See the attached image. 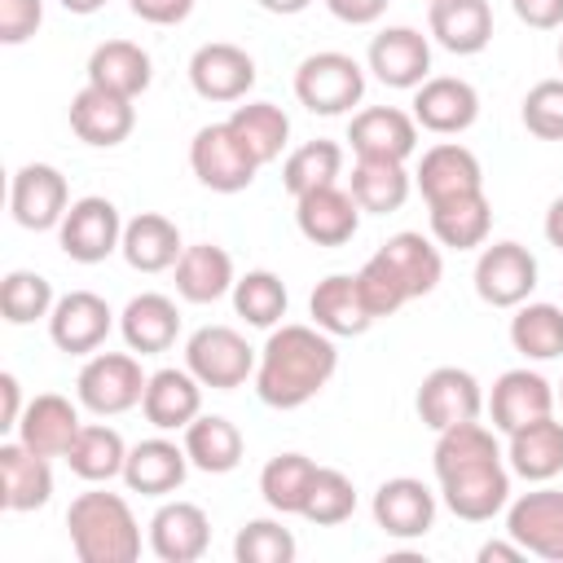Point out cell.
<instances>
[{
    "instance_id": "cell-60",
    "label": "cell",
    "mask_w": 563,
    "mask_h": 563,
    "mask_svg": "<svg viewBox=\"0 0 563 563\" xmlns=\"http://www.w3.org/2000/svg\"><path fill=\"white\" fill-rule=\"evenodd\" d=\"M554 396H559V405H563V383H559V391H554Z\"/></svg>"
},
{
    "instance_id": "cell-15",
    "label": "cell",
    "mask_w": 563,
    "mask_h": 563,
    "mask_svg": "<svg viewBox=\"0 0 563 563\" xmlns=\"http://www.w3.org/2000/svg\"><path fill=\"white\" fill-rule=\"evenodd\" d=\"M435 506H440V497H435L422 479H413V475L383 479L378 493H374V501H369L374 523H378L387 537H396V541H418V537H427V532L435 528Z\"/></svg>"
},
{
    "instance_id": "cell-53",
    "label": "cell",
    "mask_w": 563,
    "mask_h": 563,
    "mask_svg": "<svg viewBox=\"0 0 563 563\" xmlns=\"http://www.w3.org/2000/svg\"><path fill=\"white\" fill-rule=\"evenodd\" d=\"M387 4H391V0H325V9H330L339 22H347V26H369V22H378V18L387 13Z\"/></svg>"
},
{
    "instance_id": "cell-8",
    "label": "cell",
    "mask_w": 563,
    "mask_h": 563,
    "mask_svg": "<svg viewBox=\"0 0 563 563\" xmlns=\"http://www.w3.org/2000/svg\"><path fill=\"white\" fill-rule=\"evenodd\" d=\"M189 167H194L198 185H207L211 194H242L255 180V172H260V163L233 136L229 123H207V128L194 132V141H189Z\"/></svg>"
},
{
    "instance_id": "cell-4",
    "label": "cell",
    "mask_w": 563,
    "mask_h": 563,
    "mask_svg": "<svg viewBox=\"0 0 563 563\" xmlns=\"http://www.w3.org/2000/svg\"><path fill=\"white\" fill-rule=\"evenodd\" d=\"M295 97L303 110L312 114H347L352 106H361L365 97V66L339 48H321V53H308L299 66H295Z\"/></svg>"
},
{
    "instance_id": "cell-49",
    "label": "cell",
    "mask_w": 563,
    "mask_h": 563,
    "mask_svg": "<svg viewBox=\"0 0 563 563\" xmlns=\"http://www.w3.org/2000/svg\"><path fill=\"white\" fill-rule=\"evenodd\" d=\"M519 119L537 141H563V79L532 84L519 106Z\"/></svg>"
},
{
    "instance_id": "cell-1",
    "label": "cell",
    "mask_w": 563,
    "mask_h": 563,
    "mask_svg": "<svg viewBox=\"0 0 563 563\" xmlns=\"http://www.w3.org/2000/svg\"><path fill=\"white\" fill-rule=\"evenodd\" d=\"M339 369L334 334L321 325L282 321L268 330L260 361H255V396L268 409H299L308 405Z\"/></svg>"
},
{
    "instance_id": "cell-59",
    "label": "cell",
    "mask_w": 563,
    "mask_h": 563,
    "mask_svg": "<svg viewBox=\"0 0 563 563\" xmlns=\"http://www.w3.org/2000/svg\"><path fill=\"white\" fill-rule=\"evenodd\" d=\"M563 31V26H559ZM559 70H563V35H559Z\"/></svg>"
},
{
    "instance_id": "cell-29",
    "label": "cell",
    "mask_w": 563,
    "mask_h": 563,
    "mask_svg": "<svg viewBox=\"0 0 563 563\" xmlns=\"http://www.w3.org/2000/svg\"><path fill=\"white\" fill-rule=\"evenodd\" d=\"M506 466H510V475H519L528 484H550L554 475H563V422L554 413H545V418L510 431Z\"/></svg>"
},
{
    "instance_id": "cell-13",
    "label": "cell",
    "mask_w": 563,
    "mask_h": 563,
    "mask_svg": "<svg viewBox=\"0 0 563 563\" xmlns=\"http://www.w3.org/2000/svg\"><path fill=\"white\" fill-rule=\"evenodd\" d=\"M114 330V312L97 290H66L48 312V339L66 356H92Z\"/></svg>"
},
{
    "instance_id": "cell-32",
    "label": "cell",
    "mask_w": 563,
    "mask_h": 563,
    "mask_svg": "<svg viewBox=\"0 0 563 563\" xmlns=\"http://www.w3.org/2000/svg\"><path fill=\"white\" fill-rule=\"evenodd\" d=\"M176 295L185 303H216L224 295H233V255L216 242H194L180 251L176 260Z\"/></svg>"
},
{
    "instance_id": "cell-28",
    "label": "cell",
    "mask_w": 563,
    "mask_h": 563,
    "mask_svg": "<svg viewBox=\"0 0 563 563\" xmlns=\"http://www.w3.org/2000/svg\"><path fill=\"white\" fill-rule=\"evenodd\" d=\"M308 317H312V325H321L334 339H356V334H365L374 325V312L361 299L356 273H330V277H321L312 286V295H308Z\"/></svg>"
},
{
    "instance_id": "cell-43",
    "label": "cell",
    "mask_w": 563,
    "mask_h": 563,
    "mask_svg": "<svg viewBox=\"0 0 563 563\" xmlns=\"http://www.w3.org/2000/svg\"><path fill=\"white\" fill-rule=\"evenodd\" d=\"M286 303H290L286 282H282L277 273H268V268H251V273H242V277L233 282V312H238L246 325H255V330L282 325Z\"/></svg>"
},
{
    "instance_id": "cell-16",
    "label": "cell",
    "mask_w": 563,
    "mask_h": 563,
    "mask_svg": "<svg viewBox=\"0 0 563 563\" xmlns=\"http://www.w3.org/2000/svg\"><path fill=\"white\" fill-rule=\"evenodd\" d=\"M365 62L378 84L413 92L422 79H431V40L418 26H383L369 40Z\"/></svg>"
},
{
    "instance_id": "cell-41",
    "label": "cell",
    "mask_w": 563,
    "mask_h": 563,
    "mask_svg": "<svg viewBox=\"0 0 563 563\" xmlns=\"http://www.w3.org/2000/svg\"><path fill=\"white\" fill-rule=\"evenodd\" d=\"M510 347L528 361H554L563 356V308L545 299H523L510 317Z\"/></svg>"
},
{
    "instance_id": "cell-61",
    "label": "cell",
    "mask_w": 563,
    "mask_h": 563,
    "mask_svg": "<svg viewBox=\"0 0 563 563\" xmlns=\"http://www.w3.org/2000/svg\"><path fill=\"white\" fill-rule=\"evenodd\" d=\"M427 4H431V0H427Z\"/></svg>"
},
{
    "instance_id": "cell-9",
    "label": "cell",
    "mask_w": 563,
    "mask_h": 563,
    "mask_svg": "<svg viewBox=\"0 0 563 563\" xmlns=\"http://www.w3.org/2000/svg\"><path fill=\"white\" fill-rule=\"evenodd\" d=\"M537 255L523 242H493L475 260V295L488 308H519L537 290Z\"/></svg>"
},
{
    "instance_id": "cell-23",
    "label": "cell",
    "mask_w": 563,
    "mask_h": 563,
    "mask_svg": "<svg viewBox=\"0 0 563 563\" xmlns=\"http://www.w3.org/2000/svg\"><path fill=\"white\" fill-rule=\"evenodd\" d=\"M295 224L312 246H343L361 229V207L347 189L321 185L295 198Z\"/></svg>"
},
{
    "instance_id": "cell-50",
    "label": "cell",
    "mask_w": 563,
    "mask_h": 563,
    "mask_svg": "<svg viewBox=\"0 0 563 563\" xmlns=\"http://www.w3.org/2000/svg\"><path fill=\"white\" fill-rule=\"evenodd\" d=\"M44 22V0H0V44H26Z\"/></svg>"
},
{
    "instance_id": "cell-19",
    "label": "cell",
    "mask_w": 563,
    "mask_h": 563,
    "mask_svg": "<svg viewBox=\"0 0 563 563\" xmlns=\"http://www.w3.org/2000/svg\"><path fill=\"white\" fill-rule=\"evenodd\" d=\"M347 141L356 158H391L405 163L418 150V119L396 106H365L347 123Z\"/></svg>"
},
{
    "instance_id": "cell-58",
    "label": "cell",
    "mask_w": 563,
    "mask_h": 563,
    "mask_svg": "<svg viewBox=\"0 0 563 563\" xmlns=\"http://www.w3.org/2000/svg\"><path fill=\"white\" fill-rule=\"evenodd\" d=\"M57 4H62L66 13H79V18H88V13H97L106 0H57Z\"/></svg>"
},
{
    "instance_id": "cell-12",
    "label": "cell",
    "mask_w": 563,
    "mask_h": 563,
    "mask_svg": "<svg viewBox=\"0 0 563 563\" xmlns=\"http://www.w3.org/2000/svg\"><path fill=\"white\" fill-rule=\"evenodd\" d=\"M413 409L422 418V427L431 431H444V427H457V422H471L479 418L484 409V391H479V378L462 365H435L418 396H413Z\"/></svg>"
},
{
    "instance_id": "cell-14",
    "label": "cell",
    "mask_w": 563,
    "mask_h": 563,
    "mask_svg": "<svg viewBox=\"0 0 563 563\" xmlns=\"http://www.w3.org/2000/svg\"><path fill=\"white\" fill-rule=\"evenodd\" d=\"M189 88L202 101H242L255 88V57L229 40L198 44L189 57Z\"/></svg>"
},
{
    "instance_id": "cell-30",
    "label": "cell",
    "mask_w": 563,
    "mask_h": 563,
    "mask_svg": "<svg viewBox=\"0 0 563 563\" xmlns=\"http://www.w3.org/2000/svg\"><path fill=\"white\" fill-rule=\"evenodd\" d=\"M119 334L132 352L141 356H154V352H167L180 334V308L176 299L158 295V290H141L123 303L119 312Z\"/></svg>"
},
{
    "instance_id": "cell-27",
    "label": "cell",
    "mask_w": 563,
    "mask_h": 563,
    "mask_svg": "<svg viewBox=\"0 0 563 563\" xmlns=\"http://www.w3.org/2000/svg\"><path fill=\"white\" fill-rule=\"evenodd\" d=\"M185 475H189V453H185V444H176L167 435H150L128 449L123 484L141 497H167L185 484Z\"/></svg>"
},
{
    "instance_id": "cell-11",
    "label": "cell",
    "mask_w": 563,
    "mask_h": 563,
    "mask_svg": "<svg viewBox=\"0 0 563 563\" xmlns=\"http://www.w3.org/2000/svg\"><path fill=\"white\" fill-rule=\"evenodd\" d=\"M9 211L22 229L31 233H48L62 224V216L70 211V189L66 176L53 163H22L9 180Z\"/></svg>"
},
{
    "instance_id": "cell-26",
    "label": "cell",
    "mask_w": 563,
    "mask_h": 563,
    "mask_svg": "<svg viewBox=\"0 0 563 563\" xmlns=\"http://www.w3.org/2000/svg\"><path fill=\"white\" fill-rule=\"evenodd\" d=\"M79 427L84 422H79V405L75 400H66L57 391H40V396L26 400V409H22L13 431H18V440L26 449H35L44 457H66V449L79 435Z\"/></svg>"
},
{
    "instance_id": "cell-6",
    "label": "cell",
    "mask_w": 563,
    "mask_h": 563,
    "mask_svg": "<svg viewBox=\"0 0 563 563\" xmlns=\"http://www.w3.org/2000/svg\"><path fill=\"white\" fill-rule=\"evenodd\" d=\"M255 347L233 325H198L185 339V369L211 391H233L255 378Z\"/></svg>"
},
{
    "instance_id": "cell-57",
    "label": "cell",
    "mask_w": 563,
    "mask_h": 563,
    "mask_svg": "<svg viewBox=\"0 0 563 563\" xmlns=\"http://www.w3.org/2000/svg\"><path fill=\"white\" fill-rule=\"evenodd\" d=\"M264 13H277V18H295V13H303L312 0H255Z\"/></svg>"
},
{
    "instance_id": "cell-18",
    "label": "cell",
    "mask_w": 563,
    "mask_h": 563,
    "mask_svg": "<svg viewBox=\"0 0 563 563\" xmlns=\"http://www.w3.org/2000/svg\"><path fill=\"white\" fill-rule=\"evenodd\" d=\"M418 128L435 132V136H457L479 119V92L457 79V75H431L413 88V110Z\"/></svg>"
},
{
    "instance_id": "cell-46",
    "label": "cell",
    "mask_w": 563,
    "mask_h": 563,
    "mask_svg": "<svg viewBox=\"0 0 563 563\" xmlns=\"http://www.w3.org/2000/svg\"><path fill=\"white\" fill-rule=\"evenodd\" d=\"M352 510H356V484L334 466H317L308 501H303V519L317 528H334V523L352 519Z\"/></svg>"
},
{
    "instance_id": "cell-22",
    "label": "cell",
    "mask_w": 563,
    "mask_h": 563,
    "mask_svg": "<svg viewBox=\"0 0 563 563\" xmlns=\"http://www.w3.org/2000/svg\"><path fill=\"white\" fill-rule=\"evenodd\" d=\"M211 545V519L198 501H163L150 519V550L163 563H198Z\"/></svg>"
},
{
    "instance_id": "cell-39",
    "label": "cell",
    "mask_w": 563,
    "mask_h": 563,
    "mask_svg": "<svg viewBox=\"0 0 563 563\" xmlns=\"http://www.w3.org/2000/svg\"><path fill=\"white\" fill-rule=\"evenodd\" d=\"M233 128V136L251 150V158L264 167V163H277L286 141H290V119L282 106L273 101H246V106H233V114L224 119Z\"/></svg>"
},
{
    "instance_id": "cell-47",
    "label": "cell",
    "mask_w": 563,
    "mask_h": 563,
    "mask_svg": "<svg viewBox=\"0 0 563 563\" xmlns=\"http://www.w3.org/2000/svg\"><path fill=\"white\" fill-rule=\"evenodd\" d=\"M295 554H299L295 532L282 528V519H246L233 537L238 563H290Z\"/></svg>"
},
{
    "instance_id": "cell-42",
    "label": "cell",
    "mask_w": 563,
    "mask_h": 563,
    "mask_svg": "<svg viewBox=\"0 0 563 563\" xmlns=\"http://www.w3.org/2000/svg\"><path fill=\"white\" fill-rule=\"evenodd\" d=\"M312 475H317V462L312 457H303V453H277L260 471V497L277 515H303Z\"/></svg>"
},
{
    "instance_id": "cell-21",
    "label": "cell",
    "mask_w": 563,
    "mask_h": 563,
    "mask_svg": "<svg viewBox=\"0 0 563 563\" xmlns=\"http://www.w3.org/2000/svg\"><path fill=\"white\" fill-rule=\"evenodd\" d=\"M554 387L537 374V369H506L497 383H493V391H488V418H493V431H501V435H510V431H519V427H528V422H537V418H545V413H554Z\"/></svg>"
},
{
    "instance_id": "cell-24",
    "label": "cell",
    "mask_w": 563,
    "mask_h": 563,
    "mask_svg": "<svg viewBox=\"0 0 563 563\" xmlns=\"http://www.w3.org/2000/svg\"><path fill=\"white\" fill-rule=\"evenodd\" d=\"M53 497V466L44 453L26 449L22 440L0 444V506L13 515L40 510Z\"/></svg>"
},
{
    "instance_id": "cell-25",
    "label": "cell",
    "mask_w": 563,
    "mask_h": 563,
    "mask_svg": "<svg viewBox=\"0 0 563 563\" xmlns=\"http://www.w3.org/2000/svg\"><path fill=\"white\" fill-rule=\"evenodd\" d=\"M141 413L154 431H185L198 413H202V383L189 369L163 365L150 374L145 396H141Z\"/></svg>"
},
{
    "instance_id": "cell-31",
    "label": "cell",
    "mask_w": 563,
    "mask_h": 563,
    "mask_svg": "<svg viewBox=\"0 0 563 563\" xmlns=\"http://www.w3.org/2000/svg\"><path fill=\"white\" fill-rule=\"evenodd\" d=\"M431 40L457 57H475L493 40V9L488 0H431L427 4Z\"/></svg>"
},
{
    "instance_id": "cell-7",
    "label": "cell",
    "mask_w": 563,
    "mask_h": 563,
    "mask_svg": "<svg viewBox=\"0 0 563 563\" xmlns=\"http://www.w3.org/2000/svg\"><path fill=\"white\" fill-rule=\"evenodd\" d=\"M119 242H123V216L101 194L75 198L70 211L62 216V224H57V246L75 264H101L119 251Z\"/></svg>"
},
{
    "instance_id": "cell-3",
    "label": "cell",
    "mask_w": 563,
    "mask_h": 563,
    "mask_svg": "<svg viewBox=\"0 0 563 563\" xmlns=\"http://www.w3.org/2000/svg\"><path fill=\"white\" fill-rule=\"evenodd\" d=\"M435 479H440V501L457 519H466V523H488L510 501V466H506V453L466 457L457 466L435 471Z\"/></svg>"
},
{
    "instance_id": "cell-40",
    "label": "cell",
    "mask_w": 563,
    "mask_h": 563,
    "mask_svg": "<svg viewBox=\"0 0 563 563\" xmlns=\"http://www.w3.org/2000/svg\"><path fill=\"white\" fill-rule=\"evenodd\" d=\"M123 462H128V444L106 422H84L75 444L66 449V466L88 484H110L114 475H123Z\"/></svg>"
},
{
    "instance_id": "cell-38",
    "label": "cell",
    "mask_w": 563,
    "mask_h": 563,
    "mask_svg": "<svg viewBox=\"0 0 563 563\" xmlns=\"http://www.w3.org/2000/svg\"><path fill=\"white\" fill-rule=\"evenodd\" d=\"M378 255H383V260L396 268V277L405 282L409 299H422V295H431V290L440 286V277H444V260H440V246H435L431 238L413 233V229H400V233H391V238L378 246Z\"/></svg>"
},
{
    "instance_id": "cell-51",
    "label": "cell",
    "mask_w": 563,
    "mask_h": 563,
    "mask_svg": "<svg viewBox=\"0 0 563 563\" xmlns=\"http://www.w3.org/2000/svg\"><path fill=\"white\" fill-rule=\"evenodd\" d=\"M128 9L150 26H180L194 13V0H128Z\"/></svg>"
},
{
    "instance_id": "cell-34",
    "label": "cell",
    "mask_w": 563,
    "mask_h": 563,
    "mask_svg": "<svg viewBox=\"0 0 563 563\" xmlns=\"http://www.w3.org/2000/svg\"><path fill=\"white\" fill-rule=\"evenodd\" d=\"M154 79V62L141 44L132 40H106L88 53V84L106 88V92H119V97H141Z\"/></svg>"
},
{
    "instance_id": "cell-36",
    "label": "cell",
    "mask_w": 563,
    "mask_h": 563,
    "mask_svg": "<svg viewBox=\"0 0 563 563\" xmlns=\"http://www.w3.org/2000/svg\"><path fill=\"white\" fill-rule=\"evenodd\" d=\"M413 189V176L405 172V163H391V158H356L352 163V176H347V194L356 198L361 211L369 216H391L405 207Z\"/></svg>"
},
{
    "instance_id": "cell-20",
    "label": "cell",
    "mask_w": 563,
    "mask_h": 563,
    "mask_svg": "<svg viewBox=\"0 0 563 563\" xmlns=\"http://www.w3.org/2000/svg\"><path fill=\"white\" fill-rule=\"evenodd\" d=\"M413 185H418V194L431 207V202H444V198L479 194L484 189V167H479L475 150H466L462 141H440V145L422 150Z\"/></svg>"
},
{
    "instance_id": "cell-45",
    "label": "cell",
    "mask_w": 563,
    "mask_h": 563,
    "mask_svg": "<svg viewBox=\"0 0 563 563\" xmlns=\"http://www.w3.org/2000/svg\"><path fill=\"white\" fill-rule=\"evenodd\" d=\"M57 295H53V282L35 268H13L4 273L0 282V312L9 325H31V321H48Z\"/></svg>"
},
{
    "instance_id": "cell-54",
    "label": "cell",
    "mask_w": 563,
    "mask_h": 563,
    "mask_svg": "<svg viewBox=\"0 0 563 563\" xmlns=\"http://www.w3.org/2000/svg\"><path fill=\"white\" fill-rule=\"evenodd\" d=\"M0 396H4V409H0V427H4V431H13V427H18V418H22V409H26V405H22V387H18V374H9V369L0 374Z\"/></svg>"
},
{
    "instance_id": "cell-10",
    "label": "cell",
    "mask_w": 563,
    "mask_h": 563,
    "mask_svg": "<svg viewBox=\"0 0 563 563\" xmlns=\"http://www.w3.org/2000/svg\"><path fill=\"white\" fill-rule=\"evenodd\" d=\"M506 537L523 545V554L563 563V493L541 484L506 501Z\"/></svg>"
},
{
    "instance_id": "cell-48",
    "label": "cell",
    "mask_w": 563,
    "mask_h": 563,
    "mask_svg": "<svg viewBox=\"0 0 563 563\" xmlns=\"http://www.w3.org/2000/svg\"><path fill=\"white\" fill-rule=\"evenodd\" d=\"M356 286H361V299H365V308L374 312V321L378 317H391L396 308H405L409 303V290H405V282L396 277V268L374 251L365 264H361V273H356Z\"/></svg>"
},
{
    "instance_id": "cell-35",
    "label": "cell",
    "mask_w": 563,
    "mask_h": 563,
    "mask_svg": "<svg viewBox=\"0 0 563 563\" xmlns=\"http://www.w3.org/2000/svg\"><path fill=\"white\" fill-rule=\"evenodd\" d=\"M431 238L449 251H475L488 242V229H493V202L488 194H462V198H444V202H431Z\"/></svg>"
},
{
    "instance_id": "cell-52",
    "label": "cell",
    "mask_w": 563,
    "mask_h": 563,
    "mask_svg": "<svg viewBox=\"0 0 563 563\" xmlns=\"http://www.w3.org/2000/svg\"><path fill=\"white\" fill-rule=\"evenodd\" d=\"M510 9L532 31H559L563 26V0H510Z\"/></svg>"
},
{
    "instance_id": "cell-17",
    "label": "cell",
    "mask_w": 563,
    "mask_h": 563,
    "mask_svg": "<svg viewBox=\"0 0 563 563\" xmlns=\"http://www.w3.org/2000/svg\"><path fill=\"white\" fill-rule=\"evenodd\" d=\"M136 128V106L132 97H119V92H106L97 84H84L75 97H70V132L92 145V150H114L132 136Z\"/></svg>"
},
{
    "instance_id": "cell-5",
    "label": "cell",
    "mask_w": 563,
    "mask_h": 563,
    "mask_svg": "<svg viewBox=\"0 0 563 563\" xmlns=\"http://www.w3.org/2000/svg\"><path fill=\"white\" fill-rule=\"evenodd\" d=\"M145 383H150V374L132 356V347L128 352H92L75 378V396L88 413L114 418V413H128L141 405Z\"/></svg>"
},
{
    "instance_id": "cell-56",
    "label": "cell",
    "mask_w": 563,
    "mask_h": 563,
    "mask_svg": "<svg viewBox=\"0 0 563 563\" xmlns=\"http://www.w3.org/2000/svg\"><path fill=\"white\" fill-rule=\"evenodd\" d=\"M545 242L554 246V251H563V194L550 202V211H545Z\"/></svg>"
},
{
    "instance_id": "cell-33",
    "label": "cell",
    "mask_w": 563,
    "mask_h": 563,
    "mask_svg": "<svg viewBox=\"0 0 563 563\" xmlns=\"http://www.w3.org/2000/svg\"><path fill=\"white\" fill-rule=\"evenodd\" d=\"M185 242H180V229L158 216V211H141L123 224V242H119V255L128 260V268L136 273H167L176 268Z\"/></svg>"
},
{
    "instance_id": "cell-2",
    "label": "cell",
    "mask_w": 563,
    "mask_h": 563,
    "mask_svg": "<svg viewBox=\"0 0 563 563\" xmlns=\"http://www.w3.org/2000/svg\"><path fill=\"white\" fill-rule=\"evenodd\" d=\"M66 532L79 563H132L141 559V523L128 497L110 488L79 493L66 506Z\"/></svg>"
},
{
    "instance_id": "cell-44",
    "label": "cell",
    "mask_w": 563,
    "mask_h": 563,
    "mask_svg": "<svg viewBox=\"0 0 563 563\" xmlns=\"http://www.w3.org/2000/svg\"><path fill=\"white\" fill-rule=\"evenodd\" d=\"M339 172H343V145L339 141H303L299 150L286 154L282 163V185L290 198L308 194V189H321V185H339Z\"/></svg>"
},
{
    "instance_id": "cell-55",
    "label": "cell",
    "mask_w": 563,
    "mask_h": 563,
    "mask_svg": "<svg viewBox=\"0 0 563 563\" xmlns=\"http://www.w3.org/2000/svg\"><path fill=\"white\" fill-rule=\"evenodd\" d=\"M523 545L519 541H484L479 545V563H519Z\"/></svg>"
},
{
    "instance_id": "cell-37",
    "label": "cell",
    "mask_w": 563,
    "mask_h": 563,
    "mask_svg": "<svg viewBox=\"0 0 563 563\" xmlns=\"http://www.w3.org/2000/svg\"><path fill=\"white\" fill-rule=\"evenodd\" d=\"M242 449H246V440H242V431L224 413H198L185 427L189 466L202 471V475H229L242 462Z\"/></svg>"
}]
</instances>
